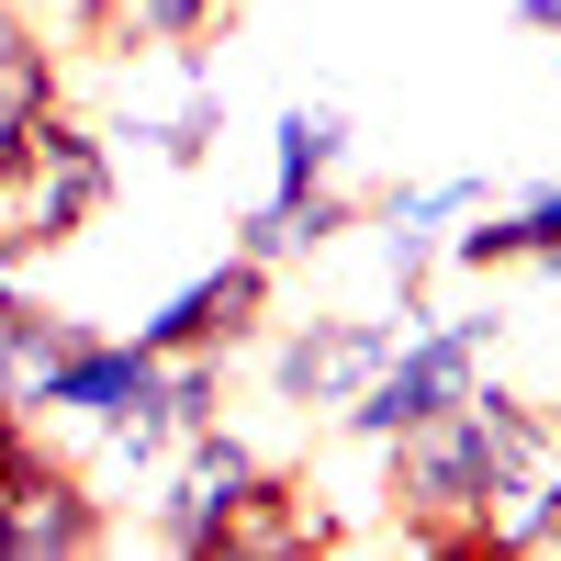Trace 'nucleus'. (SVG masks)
Segmentation results:
<instances>
[{
    "instance_id": "423d86ee",
    "label": "nucleus",
    "mask_w": 561,
    "mask_h": 561,
    "mask_svg": "<svg viewBox=\"0 0 561 561\" xmlns=\"http://www.w3.org/2000/svg\"><path fill=\"white\" fill-rule=\"evenodd\" d=\"M259 314H270V259L225 248L214 270L180 280L158 314H135V348L147 359H169V348H237V337H259Z\"/></svg>"
},
{
    "instance_id": "0eeeda50",
    "label": "nucleus",
    "mask_w": 561,
    "mask_h": 561,
    "mask_svg": "<svg viewBox=\"0 0 561 561\" xmlns=\"http://www.w3.org/2000/svg\"><path fill=\"white\" fill-rule=\"evenodd\" d=\"M102 539H113V517H102V494H90V472H68V460L34 438V460L12 472V505H0V561H79Z\"/></svg>"
},
{
    "instance_id": "9d476101",
    "label": "nucleus",
    "mask_w": 561,
    "mask_h": 561,
    "mask_svg": "<svg viewBox=\"0 0 561 561\" xmlns=\"http://www.w3.org/2000/svg\"><path fill=\"white\" fill-rule=\"evenodd\" d=\"M483 225H449V259L460 270H517V259H550L561 270V180H539V192H517V203H472Z\"/></svg>"
},
{
    "instance_id": "6e6552de",
    "label": "nucleus",
    "mask_w": 561,
    "mask_h": 561,
    "mask_svg": "<svg viewBox=\"0 0 561 561\" xmlns=\"http://www.w3.org/2000/svg\"><path fill=\"white\" fill-rule=\"evenodd\" d=\"M382 348H393V314H314V325H293V337L270 348V393L304 404V415H337L370 370H382Z\"/></svg>"
},
{
    "instance_id": "20e7f679",
    "label": "nucleus",
    "mask_w": 561,
    "mask_h": 561,
    "mask_svg": "<svg viewBox=\"0 0 561 561\" xmlns=\"http://www.w3.org/2000/svg\"><path fill=\"white\" fill-rule=\"evenodd\" d=\"M147 382H158V359L135 337H90V325H79V337L23 382V415H34V427H124V415L147 404Z\"/></svg>"
},
{
    "instance_id": "39448f33",
    "label": "nucleus",
    "mask_w": 561,
    "mask_h": 561,
    "mask_svg": "<svg viewBox=\"0 0 561 561\" xmlns=\"http://www.w3.org/2000/svg\"><path fill=\"white\" fill-rule=\"evenodd\" d=\"M214 124H225V102H214L203 45H135V90H124V135L135 147L169 158V169H192L214 147Z\"/></svg>"
},
{
    "instance_id": "7ed1b4c3",
    "label": "nucleus",
    "mask_w": 561,
    "mask_h": 561,
    "mask_svg": "<svg viewBox=\"0 0 561 561\" xmlns=\"http://www.w3.org/2000/svg\"><path fill=\"white\" fill-rule=\"evenodd\" d=\"M259 483H270V460H259V449L214 415V427H192V438L158 460V483H147V528H158L169 550H192V561H203V550H214V528L237 517Z\"/></svg>"
},
{
    "instance_id": "f8f14e48",
    "label": "nucleus",
    "mask_w": 561,
    "mask_h": 561,
    "mask_svg": "<svg viewBox=\"0 0 561 561\" xmlns=\"http://www.w3.org/2000/svg\"><path fill=\"white\" fill-rule=\"evenodd\" d=\"M483 192H494L483 169H449V180H415V192H393V203H382V237H427V248L449 259V225L472 214Z\"/></svg>"
},
{
    "instance_id": "dca6fc26",
    "label": "nucleus",
    "mask_w": 561,
    "mask_h": 561,
    "mask_svg": "<svg viewBox=\"0 0 561 561\" xmlns=\"http://www.w3.org/2000/svg\"><path fill=\"white\" fill-rule=\"evenodd\" d=\"M34 460V415L23 404H0V505H12V472Z\"/></svg>"
},
{
    "instance_id": "1a4fd4ad",
    "label": "nucleus",
    "mask_w": 561,
    "mask_h": 561,
    "mask_svg": "<svg viewBox=\"0 0 561 561\" xmlns=\"http://www.w3.org/2000/svg\"><path fill=\"white\" fill-rule=\"evenodd\" d=\"M314 550H337V517L314 505V483H293V472H270L237 517L214 528V550L203 561H314Z\"/></svg>"
},
{
    "instance_id": "f03ea898",
    "label": "nucleus",
    "mask_w": 561,
    "mask_h": 561,
    "mask_svg": "<svg viewBox=\"0 0 561 561\" xmlns=\"http://www.w3.org/2000/svg\"><path fill=\"white\" fill-rule=\"evenodd\" d=\"M494 348H505V314H427V304H415V314L393 325L382 370L337 404V438L393 449L404 427H427V415H449L460 393H472L483 370H494Z\"/></svg>"
},
{
    "instance_id": "9b49d317",
    "label": "nucleus",
    "mask_w": 561,
    "mask_h": 561,
    "mask_svg": "<svg viewBox=\"0 0 561 561\" xmlns=\"http://www.w3.org/2000/svg\"><path fill=\"white\" fill-rule=\"evenodd\" d=\"M337 169H348V113H337V102H293V113L270 124V192H259V203H270V214H304Z\"/></svg>"
},
{
    "instance_id": "4468645a",
    "label": "nucleus",
    "mask_w": 561,
    "mask_h": 561,
    "mask_svg": "<svg viewBox=\"0 0 561 561\" xmlns=\"http://www.w3.org/2000/svg\"><path fill=\"white\" fill-rule=\"evenodd\" d=\"M45 102H68V68L45 57V45H34L12 12H0V135H12V124H34Z\"/></svg>"
},
{
    "instance_id": "f3484780",
    "label": "nucleus",
    "mask_w": 561,
    "mask_h": 561,
    "mask_svg": "<svg viewBox=\"0 0 561 561\" xmlns=\"http://www.w3.org/2000/svg\"><path fill=\"white\" fill-rule=\"evenodd\" d=\"M517 23L528 34H561V0H517Z\"/></svg>"
},
{
    "instance_id": "ddd939ff",
    "label": "nucleus",
    "mask_w": 561,
    "mask_h": 561,
    "mask_svg": "<svg viewBox=\"0 0 561 561\" xmlns=\"http://www.w3.org/2000/svg\"><path fill=\"white\" fill-rule=\"evenodd\" d=\"M0 12H12L57 68H79V57H102V45H113V0H0Z\"/></svg>"
},
{
    "instance_id": "f257e3e1",
    "label": "nucleus",
    "mask_w": 561,
    "mask_h": 561,
    "mask_svg": "<svg viewBox=\"0 0 561 561\" xmlns=\"http://www.w3.org/2000/svg\"><path fill=\"white\" fill-rule=\"evenodd\" d=\"M113 203V147H102V124H79L68 102H45L34 124L0 135V259H45V248H68L90 237Z\"/></svg>"
},
{
    "instance_id": "a211bd4d",
    "label": "nucleus",
    "mask_w": 561,
    "mask_h": 561,
    "mask_svg": "<svg viewBox=\"0 0 561 561\" xmlns=\"http://www.w3.org/2000/svg\"><path fill=\"white\" fill-rule=\"evenodd\" d=\"M550 415H561V404H550Z\"/></svg>"
},
{
    "instance_id": "2eb2a0df",
    "label": "nucleus",
    "mask_w": 561,
    "mask_h": 561,
    "mask_svg": "<svg viewBox=\"0 0 561 561\" xmlns=\"http://www.w3.org/2000/svg\"><path fill=\"white\" fill-rule=\"evenodd\" d=\"M237 0H113V45H203Z\"/></svg>"
}]
</instances>
